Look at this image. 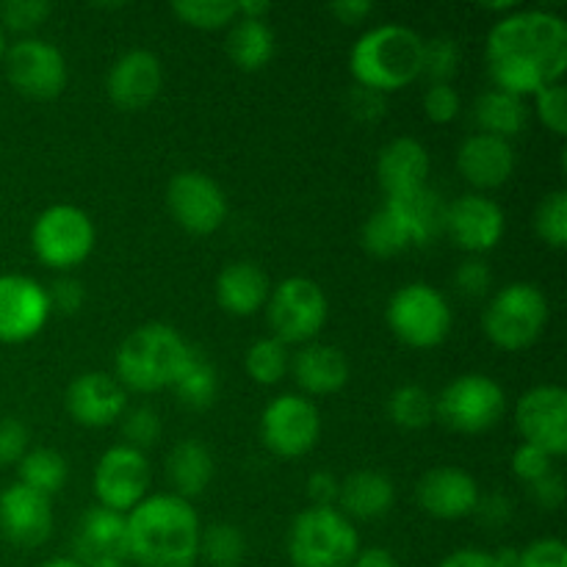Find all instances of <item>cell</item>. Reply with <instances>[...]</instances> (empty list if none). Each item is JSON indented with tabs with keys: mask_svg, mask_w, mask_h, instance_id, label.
<instances>
[{
	"mask_svg": "<svg viewBox=\"0 0 567 567\" xmlns=\"http://www.w3.org/2000/svg\"><path fill=\"white\" fill-rule=\"evenodd\" d=\"M199 557L210 567H241L247 557V540L233 524H214L199 535Z\"/></svg>",
	"mask_w": 567,
	"mask_h": 567,
	"instance_id": "d590c367",
	"label": "cell"
},
{
	"mask_svg": "<svg viewBox=\"0 0 567 567\" xmlns=\"http://www.w3.org/2000/svg\"><path fill=\"white\" fill-rule=\"evenodd\" d=\"M548 299L535 282H509L493 293L482 316V330L493 347L504 352H524L548 324Z\"/></svg>",
	"mask_w": 567,
	"mask_h": 567,
	"instance_id": "8992f818",
	"label": "cell"
},
{
	"mask_svg": "<svg viewBox=\"0 0 567 567\" xmlns=\"http://www.w3.org/2000/svg\"><path fill=\"white\" fill-rule=\"evenodd\" d=\"M454 286H457V291L468 299L485 297L493 286L491 266L480 258L465 260V264H460L457 271H454Z\"/></svg>",
	"mask_w": 567,
	"mask_h": 567,
	"instance_id": "7dc6e473",
	"label": "cell"
},
{
	"mask_svg": "<svg viewBox=\"0 0 567 567\" xmlns=\"http://www.w3.org/2000/svg\"><path fill=\"white\" fill-rule=\"evenodd\" d=\"M349 567H399L396 557H393L388 548H365V551H358V557H354V563Z\"/></svg>",
	"mask_w": 567,
	"mask_h": 567,
	"instance_id": "6f0895ef",
	"label": "cell"
},
{
	"mask_svg": "<svg viewBox=\"0 0 567 567\" xmlns=\"http://www.w3.org/2000/svg\"><path fill=\"white\" fill-rule=\"evenodd\" d=\"M338 493H341V482L330 474V471H316L308 480V496L313 507H336Z\"/></svg>",
	"mask_w": 567,
	"mask_h": 567,
	"instance_id": "f5cc1de1",
	"label": "cell"
},
{
	"mask_svg": "<svg viewBox=\"0 0 567 567\" xmlns=\"http://www.w3.org/2000/svg\"><path fill=\"white\" fill-rule=\"evenodd\" d=\"M17 468H20V485L31 487V491L42 493L48 498L64 491L66 476H70L66 460L53 449H31L17 463Z\"/></svg>",
	"mask_w": 567,
	"mask_h": 567,
	"instance_id": "836d02e7",
	"label": "cell"
},
{
	"mask_svg": "<svg viewBox=\"0 0 567 567\" xmlns=\"http://www.w3.org/2000/svg\"><path fill=\"white\" fill-rule=\"evenodd\" d=\"M474 515H480V520L485 526L498 529V526L507 524L509 515H513V504H509L504 496H498V493H493V496H480V504H476Z\"/></svg>",
	"mask_w": 567,
	"mask_h": 567,
	"instance_id": "db71d44e",
	"label": "cell"
},
{
	"mask_svg": "<svg viewBox=\"0 0 567 567\" xmlns=\"http://www.w3.org/2000/svg\"><path fill=\"white\" fill-rule=\"evenodd\" d=\"M347 111L360 122H380L385 116V94L354 83L347 92Z\"/></svg>",
	"mask_w": 567,
	"mask_h": 567,
	"instance_id": "c3c4849f",
	"label": "cell"
},
{
	"mask_svg": "<svg viewBox=\"0 0 567 567\" xmlns=\"http://www.w3.org/2000/svg\"><path fill=\"white\" fill-rule=\"evenodd\" d=\"M50 11H53V6L44 3V0H6L0 6V20L9 31L31 33L48 20Z\"/></svg>",
	"mask_w": 567,
	"mask_h": 567,
	"instance_id": "7bdbcfd3",
	"label": "cell"
},
{
	"mask_svg": "<svg viewBox=\"0 0 567 567\" xmlns=\"http://www.w3.org/2000/svg\"><path fill=\"white\" fill-rule=\"evenodd\" d=\"M504 410H507V393L487 374L457 377L435 399V415L441 424L463 435L493 430L502 421Z\"/></svg>",
	"mask_w": 567,
	"mask_h": 567,
	"instance_id": "9c48e42d",
	"label": "cell"
},
{
	"mask_svg": "<svg viewBox=\"0 0 567 567\" xmlns=\"http://www.w3.org/2000/svg\"><path fill=\"white\" fill-rule=\"evenodd\" d=\"M385 203H391L396 208V214L404 219V225L410 227V236H413L415 247H426V244H432L443 233V225H446V203L430 186L419 188L413 194H404V197H388Z\"/></svg>",
	"mask_w": 567,
	"mask_h": 567,
	"instance_id": "4dcf8cb0",
	"label": "cell"
},
{
	"mask_svg": "<svg viewBox=\"0 0 567 567\" xmlns=\"http://www.w3.org/2000/svg\"><path fill=\"white\" fill-rule=\"evenodd\" d=\"M75 554L83 567L100 563H127L125 515L105 507H89L75 532Z\"/></svg>",
	"mask_w": 567,
	"mask_h": 567,
	"instance_id": "603a6c76",
	"label": "cell"
},
{
	"mask_svg": "<svg viewBox=\"0 0 567 567\" xmlns=\"http://www.w3.org/2000/svg\"><path fill=\"white\" fill-rule=\"evenodd\" d=\"M50 310H59L61 316H72L83 308L86 302V291H83V282L75 277H59L53 286L48 288Z\"/></svg>",
	"mask_w": 567,
	"mask_h": 567,
	"instance_id": "681fc988",
	"label": "cell"
},
{
	"mask_svg": "<svg viewBox=\"0 0 567 567\" xmlns=\"http://www.w3.org/2000/svg\"><path fill=\"white\" fill-rule=\"evenodd\" d=\"M28 452V430L22 421L3 419L0 421V468L14 465L25 457Z\"/></svg>",
	"mask_w": 567,
	"mask_h": 567,
	"instance_id": "f907efd6",
	"label": "cell"
},
{
	"mask_svg": "<svg viewBox=\"0 0 567 567\" xmlns=\"http://www.w3.org/2000/svg\"><path fill=\"white\" fill-rule=\"evenodd\" d=\"M393 502H396V487H393L391 476H385L382 471L363 468L341 482L336 507L349 520H377L391 513Z\"/></svg>",
	"mask_w": 567,
	"mask_h": 567,
	"instance_id": "4316f807",
	"label": "cell"
},
{
	"mask_svg": "<svg viewBox=\"0 0 567 567\" xmlns=\"http://www.w3.org/2000/svg\"><path fill=\"white\" fill-rule=\"evenodd\" d=\"M172 391L181 399V404L192 410H208L216 402V393H219V374H216V365L205 358L199 349H188V358L183 363V369L177 371L175 382H172Z\"/></svg>",
	"mask_w": 567,
	"mask_h": 567,
	"instance_id": "d6a6232c",
	"label": "cell"
},
{
	"mask_svg": "<svg viewBox=\"0 0 567 567\" xmlns=\"http://www.w3.org/2000/svg\"><path fill=\"white\" fill-rule=\"evenodd\" d=\"M487 70L502 92L532 97L567 70V22L546 9H515L487 33Z\"/></svg>",
	"mask_w": 567,
	"mask_h": 567,
	"instance_id": "6da1fadb",
	"label": "cell"
},
{
	"mask_svg": "<svg viewBox=\"0 0 567 567\" xmlns=\"http://www.w3.org/2000/svg\"><path fill=\"white\" fill-rule=\"evenodd\" d=\"M244 365H247V374L258 385H277L288 374V369H291V352L277 338H258L247 349Z\"/></svg>",
	"mask_w": 567,
	"mask_h": 567,
	"instance_id": "8d00e7d4",
	"label": "cell"
},
{
	"mask_svg": "<svg viewBox=\"0 0 567 567\" xmlns=\"http://www.w3.org/2000/svg\"><path fill=\"white\" fill-rule=\"evenodd\" d=\"M3 55H6V39H3V31H0V64H3Z\"/></svg>",
	"mask_w": 567,
	"mask_h": 567,
	"instance_id": "94428289",
	"label": "cell"
},
{
	"mask_svg": "<svg viewBox=\"0 0 567 567\" xmlns=\"http://www.w3.org/2000/svg\"><path fill=\"white\" fill-rule=\"evenodd\" d=\"M288 371L310 396H330L349 382L347 354L330 343H305L299 352L291 354V369Z\"/></svg>",
	"mask_w": 567,
	"mask_h": 567,
	"instance_id": "d4e9b609",
	"label": "cell"
},
{
	"mask_svg": "<svg viewBox=\"0 0 567 567\" xmlns=\"http://www.w3.org/2000/svg\"><path fill=\"white\" fill-rule=\"evenodd\" d=\"M457 169L480 192L504 186L515 172L513 144L491 133H471L457 150Z\"/></svg>",
	"mask_w": 567,
	"mask_h": 567,
	"instance_id": "7402d4cb",
	"label": "cell"
},
{
	"mask_svg": "<svg viewBox=\"0 0 567 567\" xmlns=\"http://www.w3.org/2000/svg\"><path fill=\"white\" fill-rule=\"evenodd\" d=\"M424 39L413 28L385 22L374 25L354 42L349 53V70L358 86L380 94L399 92L421 75Z\"/></svg>",
	"mask_w": 567,
	"mask_h": 567,
	"instance_id": "3957f363",
	"label": "cell"
},
{
	"mask_svg": "<svg viewBox=\"0 0 567 567\" xmlns=\"http://www.w3.org/2000/svg\"><path fill=\"white\" fill-rule=\"evenodd\" d=\"M48 288L25 275H0V343H25L50 319Z\"/></svg>",
	"mask_w": 567,
	"mask_h": 567,
	"instance_id": "2e32d148",
	"label": "cell"
},
{
	"mask_svg": "<svg viewBox=\"0 0 567 567\" xmlns=\"http://www.w3.org/2000/svg\"><path fill=\"white\" fill-rule=\"evenodd\" d=\"M39 567H83L78 559H70V557H59V559H50V563L39 565Z\"/></svg>",
	"mask_w": 567,
	"mask_h": 567,
	"instance_id": "91938a15",
	"label": "cell"
},
{
	"mask_svg": "<svg viewBox=\"0 0 567 567\" xmlns=\"http://www.w3.org/2000/svg\"><path fill=\"white\" fill-rule=\"evenodd\" d=\"M266 313L269 327L280 343H305L313 341L327 324L330 302H327L324 288L310 277H288L280 286H275L266 299Z\"/></svg>",
	"mask_w": 567,
	"mask_h": 567,
	"instance_id": "ba28073f",
	"label": "cell"
},
{
	"mask_svg": "<svg viewBox=\"0 0 567 567\" xmlns=\"http://www.w3.org/2000/svg\"><path fill=\"white\" fill-rule=\"evenodd\" d=\"M393 336L413 349H435L452 332V308L430 282H408L396 288L385 310Z\"/></svg>",
	"mask_w": 567,
	"mask_h": 567,
	"instance_id": "52a82bcc",
	"label": "cell"
},
{
	"mask_svg": "<svg viewBox=\"0 0 567 567\" xmlns=\"http://www.w3.org/2000/svg\"><path fill=\"white\" fill-rule=\"evenodd\" d=\"M260 437L277 457H305L308 452H313L321 437L319 408L299 393H282V396L271 399L260 415Z\"/></svg>",
	"mask_w": 567,
	"mask_h": 567,
	"instance_id": "8fae6325",
	"label": "cell"
},
{
	"mask_svg": "<svg viewBox=\"0 0 567 567\" xmlns=\"http://www.w3.org/2000/svg\"><path fill=\"white\" fill-rule=\"evenodd\" d=\"M66 413L89 430H103L120 421L127 410V393L120 380L105 371H86L66 388Z\"/></svg>",
	"mask_w": 567,
	"mask_h": 567,
	"instance_id": "ac0fdd59",
	"label": "cell"
},
{
	"mask_svg": "<svg viewBox=\"0 0 567 567\" xmlns=\"http://www.w3.org/2000/svg\"><path fill=\"white\" fill-rule=\"evenodd\" d=\"M437 567H504L498 563L496 554L480 551V548H460V551L449 554Z\"/></svg>",
	"mask_w": 567,
	"mask_h": 567,
	"instance_id": "9f6ffc18",
	"label": "cell"
},
{
	"mask_svg": "<svg viewBox=\"0 0 567 567\" xmlns=\"http://www.w3.org/2000/svg\"><path fill=\"white\" fill-rule=\"evenodd\" d=\"M415 496H419V507L430 518L460 520L474 515L482 493L468 471L457 468V465H441L421 476Z\"/></svg>",
	"mask_w": 567,
	"mask_h": 567,
	"instance_id": "ffe728a7",
	"label": "cell"
},
{
	"mask_svg": "<svg viewBox=\"0 0 567 567\" xmlns=\"http://www.w3.org/2000/svg\"><path fill=\"white\" fill-rule=\"evenodd\" d=\"M509 465H513V474L518 476L520 482H526V485H535L537 480H543L546 474H551L554 457L551 454L543 452V449L529 446V443H520V446L513 452V463Z\"/></svg>",
	"mask_w": 567,
	"mask_h": 567,
	"instance_id": "f6af8a7d",
	"label": "cell"
},
{
	"mask_svg": "<svg viewBox=\"0 0 567 567\" xmlns=\"http://www.w3.org/2000/svg\"><path fill=\"white\" fill-rule=\"evenodd\" d=\"M515 567H567V546L559 537H540L518 551Z\"/></svg>",
	"mask_w": 567,
	"mask_h": 567,
	"instance_id": "bcb514c9",
	"label": "cell"
},
{
	"mask_svg": "<svg viewBox=\"0 0 567 567\" xmlns=\"http://www.w3.org/2000/svg\"><path fill=\"white\" fill-rule=\"evenodd\" d=\"M535 100V114L537 120L551 131L554 136H565L567 133V89L565 83H548L540 92L532 94Z\"/></svg>",
	"mask_w": 567,
	"mask_h": 567,
	"instance_id": "b9f144b4",
	"label": "cell"
},
{
	"mask_svg": "<svg viewBox=\"0 0 567 567\" xmlns=\"http://www.w3.org/2000/svg\"><path fill=\"white\" fill-rule=\"evenodd\" d=\"M150 480H153V471H150L147 454L120 443L97 460L92 487L100 507L127 515L147 498Z\"/></svg>",
	"mask_w": 567,
	"mask_h": 567,
	"instance_id": "4fadbf2b",
	"label": "cell"
},
{
	"mask_svg": "<svg viewBox=\"0 0 567 567\" xmlns=\"http://www.w3.org/2000/svg\"><path fill=\"white\" fill-rule=\"evenodd\" d=\"M6 78L31 100H53L66 86V59L48 39L25 37L6 48Z\"/></svg>",
	"mask_w": 567,
	"mask_h": 567,
	"instance_id": "7c38bea8",
	"label": "cell"
},
{
	"mask_svg": "<svg viewBox=\"0 0 567 567\" xmlns=\"http://www.w3.org/2000/svg\"><path fill=\"white\" fill-rule=\"evenodd\" d=\"M358 551V529L338 507L302 509L288 532L293 567H349Z\"/></svg>",
	"mask_w": 567,
	"mask_h": 567,
	"instance_id": "5b68a950",
	"label": "cell"
},
{
	"mask_svg": "<svg viewBox=\"0 0 567 567\" xmlns=\"http://www.w3.org/2000/svg\"><path fill=\"white\" fill-rule=\"evenodd\" d=\"M535 230L551 249L567 247V192H551L543 197L535 214Z\"/></svg>",
	"mask_w": 567,
	"mask_h": 567,
	"instance_id": "ab89813d",
	"label": "cell"
},
{
	"mask_svg": "<svg viewBox=\"0 0 567 567\" xmlns=\"http://www.w3.org/2000/svg\"><path fill=\"white\" fill-rule=\"evenodd\" d=\"M515 430L524 443L543 449L554 460L567 452V391L563 385H537L515 404Z\"/></svg>",
	"mask_w": 567,
	"mask_h": 567,
	"instance_id": "9a60e30c",
	"label": "cell"
},
{
	"mask_svg": "<svg viewBox=\"0 0 567 567\" xmlns=\"http://www.w3.org/2000/svg\"><path fill=\"white\" fill-rule=\"evenodd\" d=\"M269 14L271 3H266V0H241V3H236V17H241V20H266Z\"/></svg>",
	"mask_w": 567,
	"mask_h": 567,
	"instance_id": "680465c9",
	"label": "cell"
},
{
	"mask_svg": "<svg viewBox=\"0 0 567 567\" xmlns=\"http://www.w3.org/2000/svg\"><path fill=\"white\" fill-rule=\"evenodd\" d=\"M164 70H161L158 55L150 50H131L120 55L109 70L105 92L111 103L122 111H142L158 97Z\"/></svg>",
	"mask_w": 567,
	"mask_h": 567,
	"instance_id": "44dd1931",
	"label": "cell"
},
{
	"mask_svg": "<svg viewBox=\"0 0 567 567\" xmlns=\"http://www.w3.org/2000/svg\"><path fill=\"white\" fill-rule=\"evenodd\" d=\"M385 410L391 424L408 432L426 430L435 421V399L421 385H399L388 396Z\"/></svg>",
	"mask_w": 567,
	"mask_h": 567,
	"instance_id": "e575fe53",
	"label": "cell"
},
{
	"mask_svg": "<svg viewBox=\"0 0 567 567\" xmlns=\"http://www.w3.org/2000/svg\"><path fill=\"white\" fill-rule=\"evenodd\" d=\"M127 559L138 567H194L199 559V526L192 502L155 493L125 515Z\"/></svg>",
	"mask_w": 567,
	"mask_h": 567,
	"instance_id": "7a4b0ae2",
	"label": "cell"
},
{
	"mask_svg": "<svg viewBox=\"0 0 567 567\" xmlns=\"http://www.w3.org/2000/svg\"><path fill=\"white\" fill-rule=\"evenodd\" d=\"M33 255L50 269L81 266L94 249V221L78 205H50L31 227Z\"/></svg>",
	"mask_w": 567,
	"mask_h": 567,
	"instance_id": "30bf717a",
	"label": "cell"
},
{
	"mask_svg": "<svg viewBox=\"0 0 567 567\" xmlns=\"http://www.w3.org/2000/svg\"><path fill=\"white\" fill-rule=\"evenodd\" d=\"M0 532L20 548H37L53 532L50 498L14 482L0 493Z\"/></svg>",
	"mask_w": 567,
	"mask_h": 567,
	"instance_id": "d6986e66",
	"label": "cell"
},
{
	"mask_svg": "<svg viewBox=\"0 0 567 567\" xmlns=\"http://www.w3.org/2000/svg\"><path fill=\"white\" fill-rule=\"evenodd\" d=\"M120 421H122V437H125V446L144 452V449H150L158 443L161 415L155 413L153 408L125 410V415H122Z\"/></svg>",
	"mask_w": 567,
	"mask_h": 567,
	"instance_id": "60d3db41",
	"label": "cell"
},
{
	"mask_svg": "<svg viewBox=\"0 0 567 567\" xmlns=\"http://www.w3.org/2000/svg\"><path fill=\"white\" fill-rule=\"evenodd\" d=\"M227 59L244 72H258L275 59L277 39L266 20H241L236 17L227 31Z\"/></svg>",
	"mask_w": 567,
	"mask_h": 567,
	"instance_id": "f546056e",
	"label": "cell"
},
{
	"mask_svg": "<svg viewBox=\"0 0 567 567\" xmlns=\"http://www.w3.org/2000/svg\"><path fill=\"white\" fill-rule=\"evenodd\" d=\"M166 208L172 219L192 236H210L227 219V197L219 183L205 172H177L166 188Z\"/></svg>",
	"mask_w": 567,
	"mask_h": 567,
	"instance_id": "5bb4252c",
	"label": "cell"
},
{
	"mask_svg": "<svg viewBox=\"0 0 567 567\" xmlns=\"http://www.w3.org/2000/svg\"><path fill=\"white\" fill-rule=\"evenodd\" d=\"M504 230H507V216L502 205L485 194H463L446 205L443 233H449L452 241L465 252H487L502 241Z\"/></svg>",
	"mask_w": 567,
	"mask_h": 567,
	"instance_id": "e0dca14e",
	"label": "cell"
},
{
	"mask_svg": "<svg viewBox=\"0 0 567 567\" xmlns=\"http://www.w3.org/2000/svg\"><path fill=\"white\" fill-rule=\"evenodd\" d=\"M188 343L175 327L164 321H150L122 338L116 349V380L125 391L155 393L172 388L177 371L188 358Z\"/></svg>",
	"mask_w": 567,
	"mask_h": 567,
	"instance_id": "277c9868",
	"label": "cell"
},
{
	"mask_svg": "<svg viewBox=\"0 0 567 567\" xmlns=\"http://www.w3.org/2000/svg\"><path fill=\"white\" fill-rule=\"evenodd\" d=\"M377 177L388 197H404L419 188H426L430 177V153L419 138L399 136L380 150L377 158Z\"/></svg>",
	"mask_w": 567,
	"mask_h": 567,
	"instance_id": "cb8c5ba5",
	"label": "cell"
},
{
	"mask_svg": "<svg viewBox=\"0 0 567 567\" xmlns=\"http://www.w3.org/2000/svg\"><path fill=\"white\" fill-rule=\"evenodd\" d=\"M172 11L181 17V22L197 28V31H219L236 20L233 0H175Z\"/></svg>",
	"mask_w": 567,
	"mask_h": 567,
	"instance_id": "74e56055",
	"label": "cell"
},
{
	"mask_svg": "<svg viewBox=\"0 0 567 567\" xmlns=\"http://www.w3.org/2000/svg\"><path fill=\"white\" fill-rule=\"evenodd\" d=\"M214 454L203 441H181L166 454V476H169L175 496L197 498L214 480Z\"/></svg>",
	"mask_w": 567,
	"mask_h": 567,
	"instance_id": "83f0119b",
	"label": "cell"
},
{
	"mask_svg": "<svg viewBox=\"0 0 567 567\" xmlns=\"http://www.w3.org/2000/svg\"><path fill=\"white\" fill-rule=\"evenodd\" d=\"M460 44L452 37L424 39V55H421V75L430 83H449L460 70Z\"/></svg>",
	"mask_w": 567,
	"mask_h": 567,
	"instance_id": "f35d334b",
	"label": "cell"
},
{
	"mask_svg": "<svg viewBox=\"0 0 567 567\" xmlns=\"http://www.w3.org/2000/svg\"><path fill=\"white\" fill-rule=\"evenodd\" d=\"M330 14L343 25H360L365 17L374 14V3L371 0H338L330 6Z\"/></svg>",
	"mask_w": 567,
	"mask_h": 567,
	"instance_id": "11a10c76",
	"label": "cell"
},
{
	"mask_svg": "<svg viewBox=\"0 0 567 567\" xmlns=\"http://www.w3.org/2000/svg\"><path fill=\"white\" fill-rule=\"evenodd\" d=\"M460 94L452 83H430V89L424 92V114L426 120L435 122V125H449L460 116Z\"/></svg>",
	"mask_w": 567,
	"mask_h": 567,
	"instance_id": "ee69618b",
	"label": "cell"
},
{
	"mask_svg": "<svg viewBox=\"0 0 567 567\" xmlns=\"http://www.w3.org/2000/svg\"><path fill=\"white\" fill-rule=\"evenodd\" d=\"M360 244L374 258H396V255L415 247L410 227L404 225V219L396 214L391 203H382V208L371 214V219L360 230Z\"/></svg>",
	"mask_w": 567,
	"mask_h": 567,
	"instance_id": "1f68e13d",
	"label": "cell"
},
{
	"mask_svg": "<svg viewBox=\"0 0 567 567\" xmlns=\"http://www.w3.org/2000/svg\"><path fill=\"white\" fill-rule=\"evenodd\" d=\"M529 105L518 94L502 92V89H487L474 103V120L480 133H491L498 138H513L526 131L529 125Z\"/></svg>",
	"mask_w": 567,
	"mask_h": 567,
	"instance_id": "f1b7e54d",
	"label": "cell"
},
{
	"mask_svg": "<svg viewBox=\"0 0 567 567\" xmlns=\"http://www.w3.org/2000/svg\"><path fill=\"white\" fill-rule=\"evenodd\" d=\"M269 277L264 275L260 266L249 264V260L227 264L216 277V302L221 310L238 316V319L258 313L269 299Z\"/></svg>",
	"mask_w": 567,
	"mask_h": 567,
	"instance_id": "484cf974",
	"label": "cell"
},
{
	"mask_svg": "<svg viewBox=\"0 0 567 567\" xmlns=\"http://www.w3.org/2000/svg\"><path fill=\"white\" fill-rule=\"evenodd\" d=\"M532 487V498L537 502V507L548 509V513H554V509L563 507L565 502V480L557 474V471H551V474H546L543 480H537Z\"/></svg>",
	"mask_w": 567,
	"mask_h": 567,
	"instance_id": "816d5d0a",
	"label": "cell"
}]
</instances>
